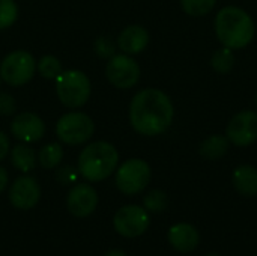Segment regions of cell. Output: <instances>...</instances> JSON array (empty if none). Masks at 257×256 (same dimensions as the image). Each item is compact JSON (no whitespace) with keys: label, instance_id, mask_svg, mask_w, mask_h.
Returning <instances> with one entry per match:
<instances>
[{"label":"cell","instance_id":"cell-1","mask_svg":"<svg viewBox=\"0 0 257 256\" xmlns=\"http://www.w3.org/2000/svg\"><path fill=\"white\" fill-rule=\"evenodd\" d=\"M175 107L167 94L148 88L137 92L130 104V122L143 136L163 134L173 122Z\"/></svg>","mask_w":257,"mask_h":256},{"label":"cell","instance_id":"cell-2","mask_svg":"<svg viewBox=\"0 0 257 256\" xmlns=\"http://www.w3.org/2000/svg\"><path fill=\"white\" fill-rule=\"evenodd\" d=\"M215 33L220 42L232 50L247 47L256 33L253 18L238 6H226L215 17Z\"/></svg>","mask_w":257,"mask_h":256},{"label":"cell","instance_id":"cell-3","mask_svg":"<svg viewBox=\"0 0 257 256\" xmlns=\"http://www.w3.org/2000/svg\"><path fill=\"white\" fill-rule=\"evenodd\" d=\"M117 149L104 140L87 145L78 157V172L90 183H99L108 178L117 167Z\"/></svg>","mask_w":257,"mask_h":256},{"label":"cell","instance_id":"cell-4","mask_svg":"<svg viewBox=\"0 0 257 256\" xmlns=\"http://www.w3.org/2000/svg\"><path fill=\"white\" fill-rule=\"evenodd\" d=\"M56 94L63 106L69 109L81 107L90 97V80L78 69L62 71L56 78Z\"/></svg>","mask_w":257,"mask_h":256},{"label":"cell","instance_id":"cell-5","mask_svg":"<svg viewBox=\"0 0 257 256\" xmlns=\"http://www.w3.org/2000/svg\"><path fill=\"white\" fill-rule=\"evenodd\" d=\"M95 133V124L83 112H69L60 116L56 124V134L66 145H81Z\"/></svg>","mask_w":257,"mask_h":256},{"label":"cell","instance_id":"cell-6","mask_svg":"<svg viewBox=\"0 0 257 256\" xmlns=\"http://www.w3.org/2000/svg\"><path fill=\"white\" fill-rule=\"evenodd\" d=\"M36 71L35 57L24 50L9 53L0 63V78L9 86H23L32 80Z\"/></svg>","mask_w":257,"mask_h":256},{"label":"cell","instance_id":"cell-7","mask_svg":"<svg viewBox=\"0 0 257 256\" xmlns=\"http://www.w3.org/2000/svg\"><path fill=\"white\" fill-rule=\"evenodd\" d=\"M151 181V167L145 160L131 158L120 164L116 172L117 189L128 196L143 192Z\"/></svg>","mask_w":257,"mask_h":256},{"label":"cell","instance_id":"cell-8","mask_svg":"<svg viewBox=\"0 0 257 256\" xmlns=\"http://www.w3.org/2000/svg\"><path fill=\"white\" fill-rule=\"evenodd\" d=\"M151 219L146 208L139 205H125L119 208L113 217L114 229L125 238H136L143 235L149 228Z\"/></svg>","mask_w":257,"mask_h":256},{"label":"cell","instance_id":"cell-9","mask_svg":"<svg viewBox=\"0 0 257 256\" xmlns=\"http://www.w3.org/2000/svg\"><path fill=\"white\" fill-rule=\"evenodd\" d=\"M105 75L114 88L130 89L140 80V66L130 54H116L110 57Z\"/></svg>","mask_w":257,"mask_h":256},{"label":"cell","instance_id":"cell-10","mask_svg":"<svg viewBox=\"0 0 257 256\" xmlns=\"http://www.w3.org/2000/svg\"><path fill=\"white\" fill-rule=\"evenodd\" d=\"M230 143L239 148L253 145L257 140V112L242 110L236 113L226 130Z\"/></svg>","mask_w":257,"mask_h":256},{"label":"cell","instance_id":"cell-11","mask_svg":"<svg viewBox=\"0 0 257 256\" xmlns=\"http://www.w3.org/2000/svg\"><path fill=\"white\" fill-rule=\"evenodd\" d=\"M11 133L17 140L24 143H35L44 137L45 124L38 115L32 112H23L12 119Z\"/></svg>","mask_w":257,"mask_h":256},{"label":"cell","instance_id":"cell-12","mask_svg":"<svg viewBox=\"0 0 257 256\" xmlns=\"http://www.w3.org/2000/svg\"><path fill=\"white\" fill-rule=\"evenodd\" d=\"M41 198V189L35 178L20 177L17 178L9 190V201L18 210L33 208Z\"/></svg>","mask_w":257,"mask_h":256},{"label":"cell","instance_id":"cell-13","mask_svg":"<svg viewBox=\"0 0 257 256\" xmlns=\"http://www.w3.org/2000/svg\"><path fill=\"white\" fill-rule=\"evenodd\" d=\"M68 210L75 217L90 216L98 205V193L89 184H77L68 195Z\"/></svg>","mask_w":257,"mask_h":256},{"label":"cell","instance_id":"cell-14","mask_svg":"<svg viewBox=\"0 0 257 256\" xmlns=\"http://www.w3.org/2000/svg\"><path fill=\"white\" fill-rule=\"evenodd\" d=\"M169 243L175 250L181 253H190L197 249L200 243V234L190 223H176L169 229Z\"/></svg>","mask_w":257,"mask_h":256},{"label":"cell","instance_id":"cell-15","mask_svg":"<svg viewBox=\"0 0 257 256\" xmlns=\"http://www.w3.org/2000/svg\"><path fill=\"white\" fill-rule=\"evenodd\" d=\"M149 44V33L143 26H126L117 36V45L125 54H139Z\"/></svg>","mask_w":257,"mask_h":256},{"label":"cell","instance_id":"cell-16","mask_svg":"<svg viewBox=\"0 0 257 256\" xmlns=\"http://www.w3.org/2000/svg\"><path fill=\"white\" fill-rule=\"evenodd\" d=\"M233 186L238 193L242 196H256L257 195V169L251 164H241L233 172Z\"/></svg>","mask_w":257,"mask_h":256},{"label":"cell","instance_id":"cell-17","mask_svg":"<svg viewBox=\"0 0 257 256\" xmlns=\"http://www.w3.org/2000/svg\"><path fill=\"white\" fill-rule=\"evenodd\" d=\"M229 146H230V142H229L227 136L214 134L202 142V145L199 148V154L205 160H220L227 154Z\"/></svg>","mask_w":257,"mask_h":256},{"label":"cell","instance_id":"cell-18","mask_svg":"<svg viewBox=\"0 0 257 256\" xmlns=\"http://www.w3.org/2000/svg\"><path fill=\"white\" fill-rule=\"evenodd\" d=\"M11 161L20 172H30L36 166V154L27 145H15L11 151Z\"/></svg>","mask_w":257,"mask_h":256},{"label":"cell","instance_id":"cell-19","mask_svg":"<svg viewBox=\"0 0 257 256\" xmlns=\"http://www.w3.org/2000/svg\"><path fill=\"white\" fill-rule=\"evenodd\" d=\"M63 157V149L59 143H48L42 146L38 152L39 164L44 169H54L60 164Z\"/></svg>","mask_w":257,"mask_h":256},{"label":"cell","instance_id":"cell-20","mask_svg":"<svg viewBox=\"0 0 257 256\" xmlns=\"http://www.w3.org/2000/svg\"><path fill=\"white\" fill-rule=\"evenodd\" d=\"M211 65L218 74H229L235 66V54L232 48L223 47L217 50L211 57Z\"/></svg>","mask_w":257,"mask_h":256},{"label":"cell","instance_id":"cell-21","mask_svg":"<svg viewBox=\"0 0 257 256\" xmlns=\"http://www.w3.org/2000/svg\"><path fill=\"white\" fill-rule=\"evenodd\" d=\"M36 68H38V72L44 78H48V80H56L59 77V74L62 72V63H60V60L56 56H51V54L42 56L39 59Z\"/></svg>","mask_w":257,"mask_h":256},{"label":"cell","instance_id":"cell-22","mask_svg":"<svg viewBox=\"0 0 257 256\" xmlns=\"http://www.w3.org/2000/svg\"><path fill=\"white\" fill-rule=\"evenodd\" d=\"M217 0H181L182 9L191 17H202L212 11Z\"/></svg>","mask_w":257,"mask_h":256},{"label":"cell","instance_id":"cell-23","mask_svg":"<svg viewBox=\"0 0 257 256\" xmlns=\"http://www.w3.org/2000/svg\"><path fill=\"white\" fill-rule=\"evenodd\" d=\"M146 211L161 213L167 207V195L163 190H151L143 199Z\"/></svg>","mask_w":257,"mask_h":256},{"label":"cell","instance_id":"cell-24","mask_svg":"<svg viewBox=\"0 0 257 256\" xmlns=\"http://www.w3.org/2000/svg\"><path fill=\"white\" fill-rule=\"evenodd\" d=\"M18 17V6L14 0H0V30L11 27Z\"/></svg>","mask_w":257,"mask_h":256},{"label":"cell","instance_id":"cell-25","mask_svg":"<svg viewBox=\"0 0 257 256\" xmlns=\"http://www.w3.org/2000/svg\"><path fill=\"white\" fill-rule=\"evenodd\" d=\"M95 51L101 57H111L114 54V44L111 42V39H108L105 36H101L95 42Z\"/></svg>","mask_w":257,"mask_h":256},{"label":"cell","instance_id":"cell-26","mask_svg":"<svg viewBox=\"0 0 257 256\" xmlns=\"http://www.w3.org/2000/svg\"><path fill=\"white\" fill-rule=\"evenodd\" d=\"M15 100L6 92H0V115L9 116L15 112Z\"/></svg>","mask_w":257,"mask_h":256},{"label":"cell","instance_id":"cell-27","mask_svg":"<svg viewBox=\"0 0 257 256\" xmlns=\"http://www.w3.org/2000/svg\"><path fill=\"white\" fill-rule=\"evenodd\" d=\"M57 177H59V180H60L63 184H68V183H71L72 180H75V172H74L72 167L66 166V167H63V169H60V172L57 174Z\"/></svg>","mask_w":257,"mask_h":256},{"label":"cell","instance_id":"cell-28","mask_svg":"<svg viewBox=\"0 0 257 256\" xmlns=\"http://www.w3.org/2000/svg\"><path fill=\"white\" fill-rule=\"evenodd\" d=\"M9 146H11L9 137L3 131H0V161L9 154Z\"/></svg>","mask_w":257,"mask_h":256},{"label":"cell","instance_id":"cell-29","mask_svg":"<svg viewBox=\"0 0 257 256\" xmlns=\"http://www.w3.org/2000/svg\"><path fill=\"white\" fill-rule=\"evenodd\" d=\"M6 184H8V172L3 167H0V192L5 190Z\"/></svg>","mask_w":257,"mask_h":256},{"label":"cell","instance_id":"cell-30","mask_svg":"<svg viewBox=\"0 0 257 256\" xmlns=\"http://www.w3.org/2000/svg\"><path fill=\"white\" fill-rule=\"evenodd\" d=\"M104 256H126L122 250H110V252H107Z\"/></svg>","mask_w":257,"mask_h":256},{"label":"cell","instance_id":"cell-31","mask_svg":"<svg viewBox=\"0 0 257 256\" xmlns=\"http://www.w3.org/2000/svg\"><path fill=\"white\" fill-rule=\"evenodd\" d=\"M206 256H220V255H214V253H211V255H206Z\"/></svg>","mask_w":257,"mask_h":256},{"label":"cell","instance_id":"cell-32","mask_svg":"<svg viewBox=\"0 0 257 256\" xmlns=\"http://www.w3.org/2000/svg\"><path fill=\"white\" fill-rule=\"evenodd\" d=\"M256 106H257V95H256Z\"/></svg>","mask_w":257,"mask_h":256}]
</instances>
